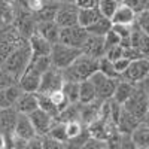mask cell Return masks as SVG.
<instances>
[{"mask_svg":"<svg viewBox=\"0 0 149 149\" xmlns=\"http://www.w3.org/2000/svg\"><path fill=\"white\" fill-rule=\"evenodd\" d=\"M112 19L110 18H106V17H100L94 24H91L90 27H86L90 34H94V36H106V33L112 29Z\"/></svg>","mask_w":149,"mask_h":149,"instance_id":"obj_28","label":"cell"},{"mask_svg":"<svg viewBox=\"0 0 149 149\" xmlns=\"http://www.w3.org/2000/svg\"><path fill=\"white\" fill-rule=\"evenodd\" d=\"M100 17H102V12L98 10L97 6H94V8H79L78 24L86 29V27H90L91 24H94Z\"/></svg>","mask_w":149,"mask_h":149,"instance_id":"obj_27","label":"cell"},{"mask_svg":"<svg viewBox=\"0 0 149 149\" xmlns=\"http://www.w3.org/2000/svg\"><path fill=\"white\" fill-rule=\"evenodd\" d=\"M121 37L113 31V29H110L106 36H104V45H106V49L107 48H112V46H116V45H121Z\"/></svg>","mask_w":149,"mask_h":149,"instance_id":"obj_37","label":"cell"},{"mask_svg":"<svg viewBox=\"0 0 149 149\" xmlns=\"http://www.w3.org/2000/svg\"><path fill=\"white\" fill-rule=\"evenodd\" d=\"M106 52V45H104V36H94L90 34L86 39L85 45L82 46V54H86L94 58H102Z\"/></svg>","mask_w":149,"mask_h":149,"instance_id":"obj_15","label":"cell"},{"mask_svg":"<svg viewBox=\"0 0 149 149\" xmlns=\"http://www.w3.org/2000/svg\"><path fill=\"white\" fill-rule=\"evenodd\" d=\"M14 134L17 136V137L29 142V143H30V140L37 137L34 125H33V122H31V119L27 113H21V112L18 113V119H17V125H15Z\"/></svg>","mask_w":149,"mask_h":149,"instance_id":"obj_13","label":"cell"},{"mask_svg":"<svg viewBox=\"0 0 149 149\" xmlns=\"http://www.w3.org/2000/svg\"><path fill=\"white\" fill-rule=\"evenodd\" d=\"M88 30L85 27L79 26H70V27H63L60 31V40L58 42H63L69 46H74V48H79L82 49V46L85 45L86 39H88Z\"/></svg>","mask_w":149,"mask_h":149,"instance_id":"obj_7","label":"cell"},{"mask_svg":"<svg viewBox=\"0 0 149 149\" xmlns=\"http://www.w3.org/2000/svg\"><path fill=\"white\" fill-rule=\"evenodd\" d=\"M37 98H39V107L43 109L45 112H48L49 115H52V116L57 119L58 115H60V109H58V106L51 100V97H49L48 94L37 93Z\"/></svg>","mask_w":149,"mask_h":149,"instance_id":"obj_29","label":"cell"},{"mask_svg":"<svg viewBox=\"0 0 149 149\" xmlns=\"http://www.w3.org/2000/svg\"><path fill=\"white\" fill-rule=\"evenodd\" d=\"M142 121L137 118V116H134L131 112H128L125 107L122 106V110H121V115H119V119L116 122V127L119 130L121 134H131L134 131V128L139 125Z\"/></svg>","mask_w":149,"mask_h":149,"instance_id":"obj_20","label":"cell"},{"mask_svg":"<svg viewBox=\"0 0 149 149\" xmlns=\"http://www.w3.org/2000/svg\"><path fill=\"white\" fill-rule=\"evenodd\" d=\"M122 3H125V5H128L131 9H134L136 12H142L143 9H146L148 8V3L145 2V0H124Z\"/></svg>","mask_w":149,"mask_h":149,"instance_id":"obj_39","label":"cell"},{"mask_svg":"<svg viewBox=\"0 0 149 149\" xmlns=\"http://www.w3.org/2000/svg\"><path fill=\"white\" fill-rule=\"evenodd\" d=\"M40 79H42V72L37 70L31 64V61H30V64L27 66V69L24 70V73L21 74V78L18 79V84H19L22 91L37 93V91H39Z\"/></svg>","mask_w":149,"mask_h":149,"instance_id":"obj_11","label":"cell"},{"mask_svg":"<svg viewBox=\"0 0 149 149\" xmlns=\"http://www.w3.org/2000/svg\"><path fill=\"white\" fill-rule=\"evenodd\" d=\"M148 8H149V0H148Z\"/></svg>","mask_w":149,"mask_h":149,"instance_id":"obj_46","label":"cell"},{"mask_svg":"<svg viewBox=\"0 0 149 149\" xmlns=\"http://www.w3.org/2000/svg\"><path fill=\"white\" fill-rule=\"evenodd\" d=\"M136 22H137V26L149 34V8L143 9L142 12L137 14V18H136Z\"/></svg>","mask_w":149,"mask_h":149,"instance_id":"obj_35","label":"cell"},{"mask_svg":"<svg viewBox=\"0 0 149 149\" xmlns=\"http://www.w3.org/2000/svg\"><path fill=\"white\" fill-rule=\"evenodd\" d=\"M98 70V58L90 57L86 54H81L74 63L63 70L64 81L72 82H82L85 79H90V76Z\"/></svg>","mask_w":149,"mask_h":149,"instance_id":"obj_1","label":"cell"},{"mask_svg":"<svg viewBox=\"0 0 149 149\" xmlns=\"http://www.w3.org/2000/svg\"><path fill=\"white\" fill-rule=\"evenodd\" d=\"M17 110L21 113H31L33 110H36L39 107V98H37V93H29V91H22L21 95L18 97L17 104H15Z\"/></svg>","mask_w":149,"mask_h":149,"instance_id":"obj_21","label":"cell"},{"mask_svg":"<svg viewBox=\"0 0 149 149\" xmlns=\"http://www.w3.org/2000/svg\"><path fill=\"white\" fill-rule=\"evenodd\" d=\"M128 112L134 116H137L140 121L145 119V116L149 112V94H148V86H136L130 98L122 104Z\"/></svg>","mask_w":149,"mask_h":149,"instance_id":"obj_4","label":"cell"},{"mask_svg":"<svg viewBox=\"0 0 149 149\" xmlns=\"http://www.w3.org/2000/svg\"><path fill=\"white\" fill-rule=\"evenodd\" d=\"M14 81H15V79L12 78L3 67L0 69V88H5V86L12 85V84H14Z\"/></svg>","mask_w":149,"mask_h":149,"instance_id":"obj_40","label":"cell"},{"mask_svg":"<svg viewBox=\"0 0 149 149\" xmlns=\"http://www.w3.org/2000/svg\"><path fill=\"white\" fill-rule=\"evenodd\" d=\"M134 88H136V84H133L130 81H125V79H124V81H118L116 90H115L113 97H112V98H113L116 103L124 104L130 98V95L133 94Z\"/></svg>","mask_w":149,"mask_h":149,"instance_id":"obj_24","label":"cell"},{"mask_svg":"<svg viewBox=\"0 0 149 149\" xmlns=\"http://www.w3.org/2000/svg\"><path fill=\"white\" fill-rule=\"evenodd\" d=\"M81 54H82V49L74 48V46H69L63 42H57V43L52 45V51H51L52 66L60 69V70H64L72 63H74V60H76Z\"/></svg>","mask_w":149,"mask_h":149,"instance_id":"obj_3","label":"cell"},{"mask_svg":"<svg viewBox=\"0 0 149 149\" xmlns=\"http://www.w3.org/2000/svg\"><path fill=\"white\" fill-rule=\"evenodd\" d=\"M58 8H60V2H55V0L45 2L43 6L34 14L36 21H54Z\"/></svg>","mask_w":149,"mask_h":149,"instance_id":"obj_25","label":"cell"},{"mask_svg":"<svg viewBox=\"0 0 149 149\" xmlns=\"http://www.w3.org/2000/svg\"><path fill=\"white\" fill-rule=\"evenodd\" d=\"M134 148H149V125L142 121L130 134Z\"/></svg>","mask_w":149,"mask_h":149,"instance_id":"obj_23","label":"cell"},{"mask_svg":"<svg viewBox=\"0 0 149 149\" xmlns=\"http://www.w3.org/2000/svg\"><path fill=\"white\" fill-rule=\"evenodd\" d=\"M116 2H119V3H122V2H124V0H116Z\"/></svg>","mask_w":149,"mask_h":149,"instance_id":"obj_45","label":"cell"},{"mask_svg":"<svg viewBox=\"0 0 149 149\" xmlns=\"http://www.w3.org/2000/svg\"><path fill=\"white\" fill-rule=\"evenodd\" d=\"M103 57L109 58L110 61H115V60H118V58L124 57V46H122V45H116V46L107 48Z\"/></svg>","mask_w":149,"mask_h":149,"instance_id":"obj_36","label":"cell"},{"mask_svg":"<svg viewBox=\"0 0 149 149\" xmlns=\"http://www.w3.org/2000/svg\"><path fill=\"white\" fill-rule=\"evenodd\" d=\"M31 57H33V54H31L30 45L27 42L26 45H21V46L15 48L14 51L6 57V60L3 61L2 66L12 78L15 81H18L21 78V74L24 73V70H26L27 66L30 64Z\"/></svg>","mask_w":149,"mask_h":149,"instance_id":"obj_2","label":"cell"},{"mask_svg":"<svg viewBox=\"0 0 149 149\" xmlns=\"http://www.w3.org/2000/svg\"><path fill=\"white\" fill-rule=\"evenodd\" d=\"M136 18H137V12L134 9H131L128 5L121 3L115 14L112 15V24H124V26H133L136 22Z\"/></svg>","mask_w":149,"mask_h":149,"instance_id":"obj_19","label":"cell"},{"mask_svg":"<svg viewBox=\"0 0 149 149\" xmlns=\"http://www.w3.org/2000/svg\"><path fill=\"white\" fill-rule=\"evenodd\" d=\"M55 2H60V3H66V2H73V0H55Z\"/></svg>","mask_w":149,"mask_h":149,"instance_id":"obj_43","label":"cell"},{"mask_svg":"<svg viewBox=\"0 0 149 149\" xmlns=\"http://www.w3.org/2000/svg\"><path fill=\"white\" fill-rule=\"evenodd\" d=\"M18 113L19 112L17 110L15 106L0 109V133L3 134V137H12L14 136Z\"/></svg>","mask_w":149,"mask_h":149,"instance_id":"obj_12","label":"cell"},{"mask_svg":"<svg viewBox=\"0 0 149 149\" xmlns=\"http://www.w3.org/2000/svg\"><path fill=\"white\" fill-rule=\"evenodd\" d=\"M78 5V8H94L97 6L98 0H73Z\"/></svg>","mask_w":149,"mask_h":149,"instance_id":"obj_41","label":"cell"},{"mask_svg":"<svg viewBox=\"0 0 149 149\" xmlns=\"http://www.w3.org/2000/svg\"><path fill=\"white\" fill-rule=\"evenodd\" d=\"M121 3L116 2V0H98L97 2L98 10H100L102 15L106 17V18H112V15L115 14V10H116V8Z\"/></svg>","mask_w":149,"mask_h":149,"instance_id":"obj_31","label":"cell"},{"mask_svg":"<svg viewBox=\"0 0 149 149\" xmlns=\"http://www.w3.org/2000/svg\"><path fill=\"white\" fill-rule=\"evenodd\" d=\"M149 76V57H142L137 60H133L122 78L125 81H130L133 84H140L146 81Z\"/></svg>","mask_w":149,"mask_h":149,"instance_id":"obj_8","label":"cell"},{"mask_svg":"<svg viewBox=\"0 0 149 149\" xmlns=\"http://www.w3.org/2000/svg\"><path fill=\"white\" fill-rule=\"evenodd\" d=\"M29 45L31 49L33 57H42V55H51L52 51V45L49 40H46L43 36H40L37 31H34L29 37Z\"/></svg>","mask_w":149,"mask_h":149,"instance_id":"obj_17","label":"cell"},{"mask_svg":"<svg viewBox=\"0 0 149 149\" xmlns=\"http://www.w3.org/2000/svg\"><path fill=\"white\" fill-rule=\"evenodd\" d=\"M90 81L93 82L94 88H95L98 102H104V100H109V98L113 97V93L118 85V79L107 76L102 70H97L90 76Z\"/></svg>","mask_w":149,"mask_h":149,"instance_id":"obj_5","label":"cell"},{"mask_svg":"<svg viewBox=\"0 0 149 149\" xmlns=\"http://www.w3.org/2000/svg\"><path fill=\"white\" fill-rule=\"evenodd\" d=\"M63 91L66 97L69 98V102L72 104L79 103V82H72V81H64Z\"/></svg>","mask_w":149,"mask_h":149,"instance_id":"obj_30","label":"cell"},{"mask_svg":"<svg viewBox=\"0 0 149 149\" xmlns=\"http://www.w3.org/2000/svg\"><path fill=\"white\" fill-rule=\"evenodd\" d=\"M14 26L18 29V31L29 39V37L36 31V18H34V14L27 9L21 10V14H18L15 17V24Z\"/></svg>","mask_w":149,"mask_h":149,"instance_id":"obj_14","label":"cell"},{"mask_svg":"<svg viewBox=\"0 0 149 149\" xmlns=\"http://www.w3.org/2000/svg\"><path fill=\"white\" fill-rule=\"evenodd\" d=\"M48 136H51V137H54V139H57V140H60V142H63V143H64L66 140H69V139H67V133H66V122H63V121L55 122L54 127L49 130Z\"/></svg>","mask_w":149,"mask_h":149,"instance_id":"obj_33","label":"cell"},{"mask_svg":"<svg viewBox=\"0 0 149 149\" xmlns=\"http://www.w3.org/2000/svg\"><path fill=\"white\" fill-rule=\"evenodd\" d=\"M98 70H102L104 74H107V76L110 78H122L121 74L115 70V66H113V61H110L109 58L106 57H102V58H98Z\"/></svg>","mask_w":149,"mask_h":149,"instance_id":"obj_32","label":"cell"},{"mask_svg":"<svg viewBox=\"0 0 149 149\" xmlns=\"http://www.w3.org/2000/svg\"><path fill=\"white\" fill-rule=\"evenodd\" d=\"M66 133H67V139H69V140L81 137V133H82L81 121H78V119L67 121V122H66Z\"/></svg>","mask_w":149,"mask_h":149,"instance_id":"obj_34","label":"cell"},{"mask_svg":"<svg viewBox=\"0 0 149 149\" xmlns=\"http://www.w3.org/2000/svg\"><path fill=\"white\" fill-rule=\"evenodd\" d=\"M79 19V8L74 2H66L60 3V8L55 15V22L63 29V27H70L76 26Z\"/></svg>","mask_w":149,"mask_h":149,"instance_id":"obj_9","label":"cell"},{"mask_svg":"<svg viewBox=\"0 0 149 149\" xmlns=\"http://www.w3.org/2000/svg\"><path fill=\"white\" fill-rule=\"evenodd\" d=\"M97 100L95 88L90 79L79 82V104H88Z\"/></svg>","mask_w":149,"mask_h":149,"instance_id":"obj_26","label":"cell"},{"mask_svg":"<svg viewBox=\"0 0 149 149\" xmlns=\"http://www.w3.org/2000/svg\"><path fill=\"white\" fill-rule=\"evenodd\" d=\"M36 31L51 43H57L60 40L61 27L55 22V19L54 21H36Z\"/></svg>","mask_w":149,"mask_h":149,"instance_id":"obj_18","label":"cell"},{"mask_svg":"<svg viewBox=\"0 0 149 149\" xmlns=\"http://www.w3.org/2000/svg\"><path fill=\"white\" fill-rule=\"evenodd\" d=\"M146 86H148V94H149V84H148V85H146Z\"/></svg>","mask_w":149,"mask_h":149,"instance_id":"obj_44","label":"cell"},{"mask_svg":"<svg viewBox=\"0 0 149 149\" xmlns=\"http://www.w3.org/2000/svg\"><path fill=\"white\" fill-rule=\"evenodd\" d=\"M64 85V76H63V70H60L57 67H49L40 79V85H39V91L40 94H52L58 90H63Z\"/></svg>","mask_w":149,"mask_h":149,"instance_id":"obj_6","label":"cell"},{"mask_svg":"<svg viewBox=\"0 0 149 149\" xmlns=\"http://www.w3.org/2000/svg\"><path fill=\"white\" fill-rule=\"evenodd\" d=\"M130 42L131 46L139 49V51L145 55L149 57V34L145 33L139 26L137 22H134L131 26V36H130Z\"/></svg>","mask_w":149,"mask_h":149,"instance_id":"obj_16","label":"cell"},{"mask_svg":"<svg viewBox=\"0 0 149 149\" xmlns=\"http://www.w3.org/2000/svg\"><path fill=\"white\" fill-rule=\"evenodd\" d=\"M29 116L33 122L37 136H46L49 133V130L54 127V124L57 122V119L52 115H49L48 112H45L40 107H37L31 113H29Z\"/></svg>","mask_w":149,"mask_h":149,"instance_id":"obj_10","label":"cell"},{"mask_svg":"<svg viewBox=\"0 0 149 149\" xmlns=\"http://www.w3.org/2000/svg\"><path fill=\"white\" fill-rule=\"evenodd\" d=\"M0 148H5V137L2 133H0Z\"/></svg>","mask_w":149,"mask_h":149,"instance_id":"obj_42","label":"cell"},{"mask_svg":"<svg viewBox=\"0 0 149 149\" xmlns=\"http://www.w3.org/2000/svg\"><path fill=\"white\" fill-rule=\"evenodd\" d=\"M21 93H22L21 86H17L14 84L5 86V88H0V109L15 106Z\"/></svg>","mask_w":149,"mask_h":149,"instance_id":"obj_22","label":"cell"},{"mask_svg":"<svg viewBox=\"0 0 149 149\" xmlns=\"http://www.w3.org/2000/svg\"><path fill=\"white\" fill-rule=\"evenodd\" d=\"M130 63H131V60H128L127 57H121V58H118V60L113 61V66H115V70L122 76V74L125 73V70L128 69Z\"/></svg>","mask_w":149,"mask_h":149,"instance_id":"obj_38","label":"cell"}]
</instances>
